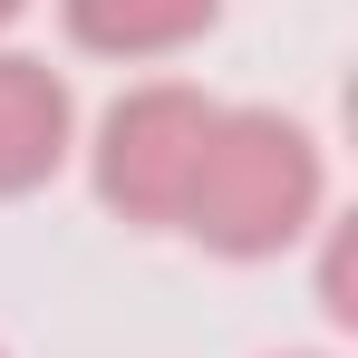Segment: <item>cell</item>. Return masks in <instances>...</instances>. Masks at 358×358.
<instances>
[{
	"mask_svg": "<svg viewBox=\"0 0 358 358\" xmlns=\"http://www.w3.org/2000/svg\"><path fill=\"white\" fill-rule=\"evenodd\" d=\"M78 155V97L49 59L29 49H0V203L10 194H39Z\"/></svg>",
	"mask_w": 358,
	"mask_h": 358,
	"instance_id": "3",
	"label": "cell"
},
{
	"mask_svg": "<svg viewBox=\"0 0 358 358\" xmlns=\"http://www.w3.org/2000/svg\"><path fill=\"white\" fill-rule=\"evenodd\" d=\"M213 136V97L184 87V78H155V87H126L117 107L97 117V145H87V184L97 203L136 223V233H165L184 213V184H194V155Z\"/></svg>",
	"mask_w": 358,
	"mask_h": 358,
	"instance_id": "2",
	"label": "cell"
},
{
	"mask_svg": "<svg viewBox=\"0 0 358 358\" xmlns=\"http://www.w3.org/2000/svg\"><path fill=\"white\" fill-rule=\"evenodd\" d=\"M291 358H320V349H291Z\"/></svg>",
	"mask_w": 358,
	"mask_h": 358,
	"instance_id": "7",
	"label": "cell"
},
{
	"mask_svg": "<svg viewBox=\"0 0 358 358\" xmlns=\"http://www.w3.org/2000/svg\"><path fill=\"white\" fill-rule=\"evenodd\" d=\"M20 10H29V0H0V29H10V20H20Z\"/></svg>",
	"mask_w": 358,
	"mask_h": 358,
	"instance_id": "6",
	"label": "cell"
},
{
	"mask_svg": "<svg viewBox=\"0 0 358 358\" xmlns=\"http://www.w3.org/2000/svg\"><path fill=\"white\" fill-rule=\"evenodd\" d=\"M320 194H329V165H320V136L300 117H281V107H213V136L194 155L175 233H194L223 262H271V252H291L320 223Z\"/></svg>",
	"mask_w": 358,
	"mask_h": 358,
	"instance_id": "1",
	"label": "cell"
},
{
	"mask_svg": "<svg viewBox=\"0 0 358 358\" xmlns=\"http://www.w3.org/2000/svg\"><path fill=\"white\" fill-rule=\"evenodd\" d=\"M223 20V0H59L68 49L87 59H175Z\"/></svg>",
	"mask_w": 358,
	"mask_h": 358,
	"instance_id": "4",
	"label": "cell"
},
{
	"mask_svg": "<svg viewBox=\"0 0 358 358\" xmlns=\"http://www.w3.org/2000/svg\"><path fill=\"white\" fill-rule=\"evenodd\" d=\"M320 310L349 329L358 320V271H349V223H329V252H320Z\"/></svg>",
	"mask_w": 358,
	"mask_h": 358,
	"instance_id": "5",
	"label": "cell"
}]
</instances>
